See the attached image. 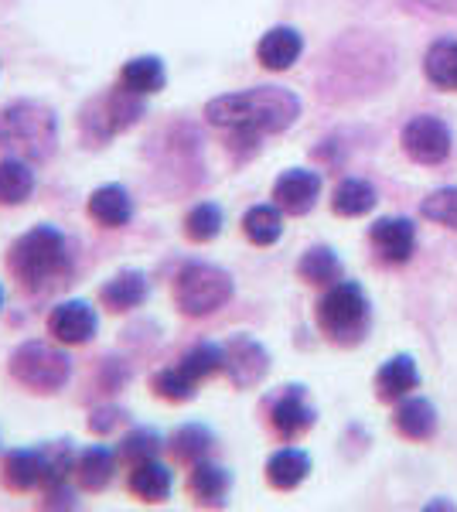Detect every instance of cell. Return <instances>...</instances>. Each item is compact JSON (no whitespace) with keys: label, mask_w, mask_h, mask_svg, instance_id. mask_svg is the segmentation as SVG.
<instances>
[{"label":"cell","mask_w":457,"mask_h":512,"mask_svg":"<svg viewBox=\"0 0 457 512\" xmlns=\"http://www.w3.org/2000/svg\"><path fill=\"white\" fill-rule=\"evenodd\" d=\"M171 489H174V472L164 461L147 458L130 468V492H134L140 502H164L171 495Z\"/></svg>","instance_id":"7402d4cb"},{"label":"cell","mask_w":457,"mask_h":512,"mask_svg":"<svg viewBox=\"0 0 457 512\" xmlns=\"http://www.w3.org/2000/svg\"><path fill=\"white\" fill-rule=\"evenodd\" d=\"M0 147L31 164L48 161L58 147L55 110L35 103V99H18V103L4 106L0 110Z\"/></svg>","instance_id":"3957f363"},{"label":"cell","mask_w":457,"mask_h":512,"mask_svg":"<svg viewBox=\"0 0 457 512\" xmlns=\"http://www.w3.org/2000/svg\"><path fill=\"white\" fill-rule=\"evenodd\" d=\"M417 386H420V369L410 355H396V359L382 362V369L376 373L379 400H386V403H400L403 396H410Z\"/></svg>","instance_id":"ac0fdd59"},{"label":"cell","mask_w":457,"mask_h":512,"mask_svg":"<svg viewBox=\"0 0 457 512\" xmlns=\"http://www.w3.org/2000/svg\"><path fill=\"white\" fill-rule=\"evenodd\" d=\"M144 110H147L144 96L116 86V89H110V93L89 99V103L82 106V117H79L82 137L96 140V144H106L110 137L134 127V123L144 117Z\"/></svg>","instance_id":"ba28073f"},{"label":"cell","mask_w":457,"mask_h":512,"mask_svg":"<svg viewBox=\"0 0 457 512\" xmlns=\"http://www.w3.org/2000/svg\"><path fill=\"white\" fill-rule=\"evenodd\" d=\"M7 270L28 294H48L76 274L72 239L55 226H35L7 250Z\"/></svg>","instance_id":"7a4b0ae2"},{"label":"cell","mask_w":457,"mask_h":512,"mask_svg":"<svg viewBox=\"0 0 457 512\" xmlns=\"http://www.w3.org/2000/svg\"><path fill=\"white\" fill-rule=\"evenodd\" d=\"M393 427L410 441H427V437L437 434V410L430 400H420V396H403L396 403L393 414Z\"/></svg>","instance_id":"d6986e66"},{"label":"cell","mask_w":457,"mask_h":512,"mask_svg":"<svg viewBox=\"0 0 457 512\" xmlns=\"http://www.w3.org/2000/svg\"><path fill=\"white\" fill-rule=\"evenodd\" d=\"M423 72L440 89H457V41L440 38L430 45L427 59H423Z\"/></svg>","instance_id":"4dcf8cb0"},{"label":"cell","mask_w":457,"mask_h":512,"mask_svg":"<svg viewBox=\"0 0 457 512\" xmlns=\"http://www.w3.org/2000/svg\"><path fill=\"white\" fill-rule=\"evenodd\" d=\"M120 86L137 96H154L168 86V69L157 55H137L120 69Z\"/></svg>","instance_id":"603a6c76"},{"label":"cell","mask_w":457,"mask_h":512,"mask_svg":"<svg viewBox=\"0 0 457 512\" xmlns=\"http://www.w3.org/2000/svg\"><path fill=\"white\" fill-rule=\"evenodd\" d=\"M232 294H236L232 274L215 267V263L191 260L178 270V277H174V304H178V311L188 318L215 315L222 304L232 301Z\"/></svg>","instance_id":"5b68a950"},{"label":"cell","mask_w":457,"mask_h":512,"mask_svg":"<svg viewBox=\"0 0 457 512\" xmlns=\"http://www.w3.org/2000/svg\"><path fill=\"white\" fill-rule=\"evenodd\" d=\"M127 410L120 407H96L93 414H89V431L93 434H113L120 424H127Z\"/></svg>","instance_id":"e575fe53"},{"label":"cell","mask_w":457,"mask_h":512,"mask_svg":"<svg viewBox=\"0 0 457 512\" xmlns=\"http://www.w3.org/2000/svg\"><path fill=\"white\" fill-rule=\"evenodd\" d=\"M7 373L31 393H58L72 379V355L52 342H21L7 359Z\"/></svg>","instance_id":"8992f818"},{"label":"cell","mask_w":457,"mask_h":512,"mask_svg":"<svg viewBox=\"0 0 457 512\" xmlns=\"http://www.w3.org/2000/svg\"><path fill=\"white\" fill-rule=\"evenodd\" d=\"M297 274L307 284H318V287H331L342 280V260L335 256V250H328V246H311L301 263H297Z\"/></svg>","instance_id":"f1b7e54d"},{"label":"cell","mask_w":457,"mask_h":512,"mask_svg":"<svg viewBox=\"0 0 457 512\" xmlns=\"http://www.w3.org/2000/svg\"><path fill=\"white\" fill-rule=\"evenodd\" d=\"M321 195V175L307 168H290L273 181V205L287 216H307L318 205Z\"/></svg>","instance_id":"7c38bea8"},{"label":"cell","mask_w":457,"mask_h":512,"mask_svg":"<svg viewBox=\"0 0 457 512\" xmlns=\"http://www.w3.org/2000/svg\"><path fill=\"white\" fill-rule=\"evenodd\" d=\"M41 506L45 509H76V492L69 489V482L62 485H52V489H45V499H41Z\"/></svg>","instance_id":"d590c367"},{"label":"cell","mask_w":457,"mask_h":512,"mask_svg":"<svg viewBox=\"0 0 457 512\" xmlns=\"http://www.w3.org/2000/svg\"><path fill=\"white\" fill-rule=\"evenodd\" d=\"M157 451H161V434H157L154 427H134V431L120 441L116 458H120L123 465L134 468V465H140V461L157 458Z\"/></svg>","instance_id":"d6a6232c"},{"label":"cell","mask_w":457,"mask_h":512,"mask_svg":"<svg viewBox=\"0 0 457 512\" xmlns=\"http://www.w3.org/2000/svg\"><path fill=\"white\" fill-rule=\"evenodd\" d=\"M243 233L253 246H273L284 236V216L280 205H253L243 216Z\"/></svg>","instance_id":"83f0119b"},{"label":"cell","mask_w":457,"mask_h":512,"mask_svg":"<svg viewBox=\"0 0 457 512\" xmlns=\"http://www.w3.org/2000/svg\"><path fill=\"white\" fill-rule=\"evenodd\" d=\"M420 212L427 219L440 222V226H451L457 229V188H440L420 205Z\"/></svg>","instance_id":"836d02e7"},{"label":"cell","mask_w":457,"mask_h":512,"mask_svg":"<svg viewBox=\"0 0 457 512\" xmlns=\"http://www.w3.org/2000/svg\"><path fill=\"white\" fill-rule=\"evenodd\" d=\"M0 308H4V287H0Z\"/></svg>","instance_id":"8d00e7d4"},{"label":"cell","mask_w":457,"mask_h":512,"mask_svg":"<svg viewBox=\"0 0 457 512\" xmlns=\"http://www.w3.org/2000/svg\"><path fill=\"white\" fill-rule=\"evenodd\" d=\"M205 117H209L212 127L232 130V134H284L301 117V99L284 86H256L243 89V93L215 96L205 106Z\"/></svg>","instance_id":"6da1fadb"},{"label":"cell","mask_w":457,"mask_h":512,"mask_svg":"<svg viewBox=\"0 0 457 512\" xmlns=\"http://www.w3.org/2000/svg\"><path fill=\"white\" fill-rule=\"evenodd\" d=\"M45 478V465H41V444L35 448H14L4 458V485L14 492H31L41 489Z\"/></svg>","instance_id":"ffe728a7"},{"label":"cell","mask_w":457,"mask_h":512,"mask_svg":"<svg viewBox=\"0 0 457 512\" xmlns=\"http://www.w3.org/2000/svg\"><path fill=\"white\" fill-rule=\"evenodd\" d=\"M403 147L417 164H444L447 154H451V130H447L444 120L437 117H413L410 123L403 127Z\"/></svg>","instance_id":"30bf717a"},{"label":"cell","mask_w":457,"mask_h":512,"mask_svg":"<svg viewBox=\"0 0 457 512\" xmlns=\"http://www.w3.org/2000/svg\"><path fill=\"white\" fill-rule=\"evenodd\" d=\"M301 52H304L301 31L280 24V28H270L267 35L260 38V45H256V62L270 72H287L290 65L301 59Z\"/></svg>","instance_id":"9a60e30c"},{"label":"cell","mask_w":457,"mask_h":512,"mask_svg":"<svg viewBox=\"0 0 457 512\" xmlns=\"http://www.w3.org/2000/svg\"><path fill=\"white\" fill-rule=\"evenodd\" d=\"M226 362V352L222 345L215 342H198L181 355L178 366H168V369H157L151 386L161 400L168 403H188L191 396L198 393V383H205L209 376H215Z\"/></svg>","instance_id":"52a82bcc"},{"label":"cell","mask_w":457,"mask_h":512,"mask_svg":"<svg viewBox=\"0 0 457 512\" xmlns=\"http://www.w3.org/2000/svg\"><path fill=\"white\" fill-rule=\"evenodd\" d=\"M38 178H35V168L31 161L18 158H0V205H21L28 202L31 192H35Z\"/></svg>","instance_id":"d4e9b609"},{"label":"cell","mask_w":457,"mask_h":512,"mask_svg":"<svg viewBox=\"0 0 457 512\" xmlns=\"http://www.w3.org/2000/svg\"><path fill=\"white\" fill-rule=\"evenodd\" d=\"M372 308L355 280H338L318 301V328L335 345H359L369 332Z\"/></svg>","instance_id":"277c9868"},{"label":"cell","mask_w":457,"mask_h":512,"mask_svg":"<svg viewBox=\"0 0 457 512\" xmlns=\"http://www.w3.org/2000/svg\"><path fill=\"white\" fill-rule=\"evenodd\" d=\"M307 475H311V458H307V451H301V448H280V451L270 454L267 482L277 492L297 489V485H301Z\"/></svg>","instance_id":"cb8c5ba5"},{"label":"cell","mask_w":457,"mask_h":512,"mask_svg":"<svg viewBox=\"0 0 457 512\" xmlns=\"http://www.w3.org/2000/svg\"><path fill=\"white\" fill-rule=\"evenodd\" d=\"M215 448V434L205 424H181L171 437V454L181 465H198Z\"/></svg>","instance_id":"4316f807"},{"label":"cell","mask_w":457,"mask_h":512,"mask_svg":"<svg viewBox=\"0 0 457 512\" xmlns=\"http://www.w3.org/2000/svg\"><path fill=\"white\" fill-rule=\"evenodd\" d=\"M89 219L99 222L103 229H123L134 219V198L123 185H99L86 202Z\"/></svg>","instance_id":"2e32d148"},{"label":"cell","mask_w":457,"mask_h":512,"mask_svg":"<svg viewBox=\"0 0 457 512\" xmlns=\"http://www.w3.org/2000/svg\"><path fill=\"white\" fill-rule=\"evenodd\" d=\"M222 226H226V216H222V205L215 202L191 205V212L185 216V236L191 243H212L222 233Z\"/></svg>","instance_id":"1f68e13d"},{"label":"cell","mask_w":457,"mask_h":512,"mask_svg":"<svg viewBox=\"0 0 457 512\" xmlns=\"http://www.w3.org/2000/svg\"><path fill=\"white\" fill-rule=\"evenodd\" d=\"M372 205H376V188L362 178H345L342 185L335 188V198H331L335 216H345V219L365 216V212H372Z\"/></svg>","instance_id":"f546056e"},{"label":"cell","mask_w":457,"mask_h":512,"mask_svg":"<svg viewBox=\"0 0 457 512\" xmlns=\"http://www.w3.org/2000/svg\"><path fill=\"white\" fill-rule=\"evenodd\" d=\"M113 468H116V451L103 448V444H89L76 458V478L82 489H89V492L106 489L113 478Z\"/></svg>","instance_id":"484cf974"},{"label":"cell","mask_w":457,"mask_h":512,"mask_svg":"<svg viewBox=\"0 0 457 512\" xmlns=\"http://www.w3.org/2000/svg\"><path fill=\"white\" fill-rule=\"evenodd\" d=\"M147 294H151V284H147V274H140V270H120L116 277H110L103 284V291H99V301H103V308L110 311H134L140 304L147 301Z\"/></svg>","instance_id":"e0dca14e"},{"label":"cell","mask_w":457,"mask_h":512,"mask_svg":"<svg viewBox=\"0 0 457 512\" xmlns=\"http://www.w3.org/2000/svg\"><path fill=\"white\" fill-rule=\"evenodd\" d=\"M96 328H99L96 308L89 301H82V297L62 301L58 308H52V315H48V335L62 345H86L89 338L96 335Z\"/></svg>","instance_id":"8fae6325"},{"label":"cell","mask_w":457,"mask_h":512,"mask_svg":"<svg viewBox=\"0 0 457 512\" xmlns=\"http://www.w3.org/2000/svg\"><path fill=\"white\" fill-rule=\"evenodd\" d=\"M188 489L198 506H226L232 475L222 465H215V461H198V465H191Z\"/></svg>","instance_id":"44dd1931"},{"label":"cell","mask_w":457,"mask_h":512,"mask_svg":"<svg viewBox=\"0 0 457 512\" xmlns=\"http://www.w3.org/2000/svg\"><path fill=\"white\" fill-rule=\"evenodd\" d=\"M222 352H226L222 369L229 373V383L236 386V390H249V386H256L270 373V352L263 349L256 338L232 335L229 342L222 345Z\"/></svg>","instance_id":"9c48e42d"},{"label":"cell","mask_w":457,"mask_h":512,"mask_svg":"<svg viewBox=\"0 0 457 512\" xmlns=\"http://www.w3.org/2000/svg\"><path fill=\"white\" fill-rule=\"evenodd\" d=\"M314 420H318V414H314V407L307 403L304 386H287L270 407V427L277 431V437H284V441L304 437L314 427Z\"/></svg>","instance_id":"4fadbf2b"},{"label":"cell","mask_w":457,"mask_h":512,"mask_svg":"<svg viewBox=\"0 0 457 512\" xmlns=\"http://www.w3.org/2000/svg\"><path fill=\"white\" fill-rule=\"evenodd\" d=\"M369 239L376 246V253L382 256L386 263H406L417 250V229H413L410 219H379L372 222L369 229Z\"/></svg>","instance_id":"5bb4252c"}]
</instances>
